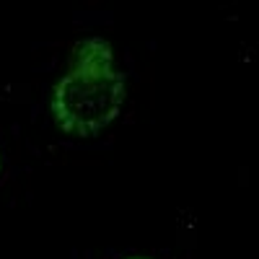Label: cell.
I'll return each instance as SVG.
<instances>
[{"label":"cell","mask_w":259,"mask_h":259,"mask_svg":"<svg viewBox=\"0 0 259 259\" xmlns=\"http://www.w3.org/2000/svg\"><path fill=\"white\" fill-rule=\"evenodd\" d=\"M124 96L127 80L114 68L112 45L89 36L73 47L70 68L57 80L50 106L62 133L94 138L119 117Z\"/></svg>","instance_id":"obj_1"},{"label":"cell","mask_w":259,"mask_h":259,"mask_svg":"<svg viewBox=\"0 0 259 259\" xmlns=\"http://www.w3.org/2000/svg\"><path fill=\"white\" fill-rule=\"evenodd\" d=\"M133 259H143V256H133Z\"/></svg>","instance_id":"obj_2"}]
</instances>
